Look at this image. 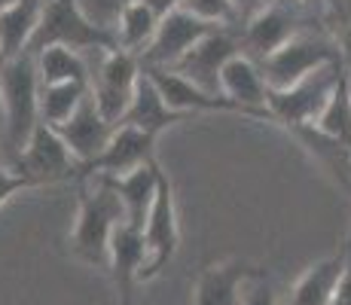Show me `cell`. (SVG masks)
<instances>
[{
	"label": "cell",
	"mask_w": 351,
	"mask_h": 305,
	"mask_svg": "<svg viewBox=\"0 0 351 305\" xmlns=\"http://www.w3.org/2000/svg\"><path fill=\"white\" fill-rule=\"evenodd\" d=\"M119 223H125V208L117 189L101 174L80 178V208L73 223L71 250L86 266L107 269L110 266V241Z\"/></svg>",
	"instance_id": "1"
},
{
	"label": "cell",
	"mask_w": 351,
	"mask_h": 305,
	"mask_svg": "<svg viewBox=\"0 0 351 305\" xmlns=\"http://www.w3.org/2000/svg\"><path fill=\"white\" fill-rule=\"evenodd\" d=\"M0 95H3V156L10 165L25 150L34 128L40 125V73L31 52L0 64Z\"/></svg>",
	"instance_id": "2"
},
{
	"label": "cell",
	"mask_w": 351,
	"mask_h": 305,
	"mask_svg": "<svg viewBox=\"0 0 351 305\" xmlns=\"http://www.w3.org/2000/svg\"><path fill=\"white\" fill-rule=\"evenodd\" d=\"M46 46H71L77 52H107L117 49V34L104 31L83 12L80 0H46L40 28L34 34L28 52L37 56Z\"/></svg>",
	"instance_id": "3"
},
{
	"label": "cell",
	"mask_w": 351,
	"mask_h": 305,
	"mask_svg": "<svg viewBox=\"0 0 351 305\" xmlns=\"http://www.w3.org/2000/svg\"><path fill=\"white\" fill-rule=\"evenodd\" d=\"M333 61H346L333 37L300 31L296 37H290L281 49H275L272 56L263 58L260 71H263V77H266L269 89L281 92V89H290V86L302 83L308 73L321 71V67L333 64Z\"/></svg>",
	"instance_id": "4"
},
{
	"label": "cell",
	"mask_w": 351,
	"mask_h": 305,
	"mask_svg": "<svg viewBox=\"0 0 351 305\" xmlns=\"http://www.w3.org/2000/svg\"><path fill=\"white\" fill-rule=\"evenodd\" d=\"M348 64L346 61H333V64L321 67V71L308 73L302 83L290 86V89L272 92L269 89V113H272V122L285 128H296V125H315L318 117L327 107L330 95L336 92L339 80L346 77Z\"/></svg>",
	"instance_id": "5"
},
{
	"label": "cell",
	"mask_w": 351,
	"mask_h": 305,
	"mask_svg": "<svg viewBox=\"0 0 351 305\" xmlns=\"http://www.w3.org/2000/svg\"><path fill=\"white\" fill-rule=\"evenodd\" d=\"M141 77H144V64H141V58L134 52L125 49L98 52V64L92 67L89 86H92V98H95L98 110L107 117V122L119 125L125 119Z\"/></svg>",
	"instance_id": "6"
},
{
	"label": "cell",
	"mask_w": 351,
	"mask_h": 305,
	"mask_svg": "<svg viewBox=\"0 0 351 305\" xmlns=\"http://www.w3.org/2000/svg\"><path fill=\"white\" fill-rule=\"evenodd\" d=\"M12 168H19L22 174L37 183V186H52V183H64L73 178H83V165L71 153V147L64 144V138L58 134V128L40 122L28 138L25 150L19 153V159L12 162Z\"/></svg>",
	"instance_id": "7"
},
{
	"label": "cell",
	"mask_w": 351,
	"mask_h": 305,
	"mask_svg": "<svg viewBox=\"0 0 351 305\" xmlns=\"http://www.w3.org/2000/svg\"><path fill=\"white\" fill-rule=\"evenodd\" d=\"M144 244H147V263L141 269V281H153L168 263L174 260L180 244V226H178V205H174V189L168 178L162 180L159 195L153 202L150 214L144 223Z\"/></svg>",
	"instance_id": "8"
},
{
	"label": "cell",
	"mask_w": 351,
	"mask_h": 305,
	"mask_svg": "<svg viewBox=\"0 0 351 305\" xmlns=\"http://www.w3.org/2000/svg\"><path fill=\"white\" fill-rule=\"evenodd\" d=\"M217 28H223V25L205 22V19L193 16V12H186V10H171L168 16H162L150 49L141 56V64L144 67H174L202 37H208V34Z\"/></svg>",
	"instance_id": "9"
},
{
	"label": "cell",
	"mask_w": 351,
	"mask_h": 305,
	"mask_svg": "<svg viewBox=\"0 0 351 305\" xmlns=\"http://www.w3.org/2000/svg\"><path fill=\"white\" fill-rule=\"evenodd\" d=\"M239 52H245L241 49V40H235L229 34V28H217L208 34V37H202L171 71H178L180 77H186L199 89H205L211 95H223L220 92V73H223L226 61L235 58Z\"/></svg>",
	"instance_id": "10"
},
{
	"label": "cell",
	"mask_w": 351,
	"mask_h": 305,
	"mask_svg": "<svg viewBox=\"0 0 351 305\" xmlns=\"http://www.w3.org/2000/svg\"><path fill=\"white\" fill-rule=\"evenodd\" d=\"M220 92H223V98H229L239 107L241 117L272 122V113H269V107H266L269 104V83L260 71V61H254L251 56L239 52L235 58L226 61L223 73H220Z\"/></svg>",
	"instance_id": "11"
},
{
	"label": "cell",
	"mask_w": 351,
	"mask_h": 305,
	"mask_svg": "<svg viewBox=\"0 0 351 305\" xmlns=\"http://www.w3.org/2000/svg\"><path fill=\"white\" fill-rule=\"evenodd\" d=\"M156 141L159 134L119 122L107 141L104 153L92 165L83 168V178H89V174H128L141 165H150L156 159Z\"/></svg>",
	"instance_id": "12"
},
{
	"label": "cell",
	"mask_w": 351,
	"mask_h": 305,
	"mask_svg": "<svg viewBox=\"0 0 351 305\" xmlns=\"http://www.w3.org/2000/svg\"><path fill=\"white\" fill-rule=\"evenodd\" d=\"M293 6L296 3H290V0H275L260 16H254L247 25H241V49H245V56L263 61L302 31Z\"/></svg>",
	"instance_id": "13"
},
{
	"label": "cell",
	"mask_w": 351,
	"mask_h": 305,
	"mask_svg": "<svg viewBox=\"0 0 351 305\" xmlns=\"http://www.w3.org/2000/svg\"><path fill=\"white\" fill-rule=\"evenodd\" d=\"M150 73V80L156 83L159 95L165 98V104L178 113H239V107L232 104L223 95H211L205 89H199L195 83H190L186 77H180L171 67H144Z\"/></svg>",
	"instance_id": "14"
},
{
	"label": "cell",
	"mask_w": 351,
	"mask_h": 305,
	"mask_svg": "<svg viewBox=\"0 0 351 305\" xmlns=\"http://www.w3.org/2000/svg\"><path fill=\"white\" fill-rule=\"evenodd\" d=\"M113 128L117 125L107 122V117L98 110L95 98H92V92H89V98L83 101V107H80V110L73 113L67 122L58 125V134H62L64 144L71 147V153L80 159V165L86 168V165H92L101 153H104Z\"/></svg>",
	"instance_id": "15"
},
{
	"label": "cell",
	"mask_w": 351,
	"mask_h": 305,
	"mask_svg": "<svg viewBox=\"0 0 351 305\" xmlns=\"http://www.w3.org/2000/svg\"><path fill=\"white\" fill-rule=\"evenodd\" d=\"M147 263L144 232L132 223H119L110 241V272L117 284L119 305H134V284H141V269Z\"/></svg>",
	"instance_id": "16"
},
{
	"label": "cell",
	"mask_w": 351,
	"mask_h": 305,
	"mask_svg": "<svg viewBox=\"0 0 351 305\" xmlns=\"http://www.w3.org/2000/svg\"><path fill=\"white\" fill-rule=\"evenodd\" d=\"M101 178L117 189L119 202H123V208H125V223L144 229L147 214H150L162 180H165V171L159 168V162L153 159L150 165H141L128 174H101Z\"/></svg>",
	"instance_id": "17"
},
{
	"label": "cell",
	"mask_w": 351,
	"mask_h": 305,
	"mask_svg": "<svg viewBox=\"0 0 351 305\" xmlns=\"http://www.w3.org/2000/svg\"><path fill=\"white\" fill-rule=\"evenodd\" d=\"M254 269L256 266L239 260L202 269L199 281H195L193 305H241V287Z\"/></svg>",
	"instance_id": "18"
},
{
	"label": "cell",
	"mask_w": 351,
	"mask_h": 305,
	"mask_svg": "<svg viewBox=\"0 0 351 305\" xmlns=\"http://www.w3.org/2000/svg\"><path fill=\"white\" fill-rule=\"evenodd\" d=\"M46 0H16L0 12V46H3V61L28 52L34 34L40 28Z\"/></svg>",
	"instance_id": "19"
},
{
	"label": "cell",
	"mask_w": 351,
	"mask_h": 305,
	"mask_svg": "<svg viewBox=\"0 0 351 305\" xmlns=\"http://www.w3.org/2000/svg\"><path fill=\"white\" fill-rule=\"evenodd\" d=\"M186 119H190L186 113H178L165 104V98L159 95L156 83H153L150 73L144 71V77H141V83H138V92H134V101H132V107H128V113L123 119L125 125H138V128H144V132L162 134L165 128L180 125V122H186Z\"/></svg>",
	"instance_id": "20"
},
{
	"label": "cell",
	"mask_w": 351,
	"mask_h": 305,
	"mask_svg": "<svg viewBox=\"0 0 351 305\" xmlns=\"http://www.w3.org/2000/svg\"><path fill=\"white\" fill-rule=\"evenodd\" d=\"M342 269H346V250L308 266L300 275V281L293 284V290H290L287 305H330L336 293V284L342 278Z\"/></svg>",
	"instance_id": "21"
},
{
	"label": "cell",
	"mask_w": 351,
	"mask_h": 305,
	"mask_svg": "<svg viewBox=\"0 0 351 305\" xmlns=\"http://www.w3.org/2000/svg\"><path fill=\"white\" fill-rule=\"evenodd\" d=\"M40 73V86H56V83H73V80H92V67L83 52L71 49V46H46L43 52L34 56Z\"/></svg>",
	"instance_id": "22"
},
{
	"label": "cell",
	"mask_w": 351,
	"mask_h": 305,
	"mask_svg": "<svg viewBox=\"0 0 351 305\" xmlns=\"http://www.w3.org/2000/svg\"><path fill=\"white\" fill-rule=\"evenodd\" d=\"M159 22H162L159 12L153 10L147 0H138V3L119 19L117 31H113L117 34V49L134 52V56L141 58L147 49H150L153 37H156V31H159Z\"/></svg>",
	"instance_id": "23"
},
{
	"label": "cell",
	"mask_w": 351,
	"mask_h": 305,
	"mask_svg": "<svg viewBox=\"0 0 351 305\" xmlns=\"http://www.w3.org/2000/svg\"><path fill=\"white\" fill-rule=\"evenodd\" d=\"M89 92H92L89 80L40 86V119H43L46 125L58 128L62 122H67L80 107H83V101L89 98Z\"/></svg>",
	"instance_id": "24"
},
{
	"label": "cell",
	"mask_w": 351,
	"mask_h": 305,
	"mask_svg": "<svg viewBox=\"0 0 351 305\" xmlns=\"http://www.w3.org/2000/svg\"><path fill=\"white\" fill-rule=\"evenodd\" d=\"M327 31L351 64V0H327Z\"/></svg>",
	"instance_id": "25"
},
{
	"label": "cell",
	"mask_w": 351,
	"mask_h": 305,
	"mask_svg": "<svg viewBox=\"0 0 351 305\" xmlns=\"http://www.w3.org/2000/svg\"><path fill=\"white\" fill-rule=\"evenodd\" d=\"M134 3H138V0H80L83 12L104 31H117L119 19H123Z\"/></svg>",
	"instance_id": "26"
},
{
	"label": "cell",
	"mask_w": 351,
	"mask_h": 305,
	"mask_svg": "<svg viewBox=\"0 0 351 305\" xmlns=\"http://www.w3.org/2000/svg\"><path fill=\"white\" fill-rule=\"evenodd\" d=\"M180 10L193 12V16L205 19V22L223 25V28H232V25H235L232 0H180Z\"/></svg>",
	"instance_id": "27"
},
{
	"label": "cell",
	"mask_w": 351,
	"mask_h": 305,
	"mask_svg": "<svg viewBox=\"0 0 351 305\" xmlns=\"http://www.w3.org/2000/svg\"><path fill=\"white\" fill-rule=\"evenodd\" d=\"M241 305H278L275 302V290H272V281L263 269H254L247 275L245 287H241Z\"/></svg>",
	"instance_id": "28"
},
{
	"label": "cell",
	"mask_w": 351,
	"mask_h": 305,
	"mask_svg": "<svg viewBox=\"0 0 351 305\" xmlns=\"http://www.w3.org/2000/svg\"><path fill=\"white\" fill-rule=\"evenodd\" d=\"M28 189H37V183H34L28 174H22L12 165H0V208H3L12 195L28 193Z\"/></svg>",
	"instance_id": "29"
},
{
	"label": "cell",
	"mask_w": 351,
	"mask_h": 305,
	"mask_svg": "<svg viewBox=\"0 0 351 305\" xmlns=\"http://www.w3.org/2000/svg\"><path fill=\"white\" fill-rule=\"evenodd\" d=\"M275 0H232L235 6V25H247L254 16H260L266 6H272Z\"/></svg>",
	"instance_id": "30"
},
{
	"label": "cell",
	"mask_w": 351,
	"mask_h": 305,
	"mask_svg": "<svg viewBox=\"0 0 351 305\" xmlns=\"http://www.w3.org/2000/svg\"><path fill=\"white\" fill-rule=\"evenodd\" d=\"M147 3H150L159 16H168L171 10H180V0H147Z\"/></svg>",
	"instance_id": "31"
},
{
	"label": "cell",
	"mask_w": 351,
	"mask_h": 305,
	"mask_svg": "<svg viewBox=\"0 0 351 305\" xmlns=\"http://www.w3.org/2000/svg\"><path fill=\"white\" fill-rule=\"evenodd\" d=\"M0 138H3V95H0Z\"/></svg>",
	"instance_id": "32"
},
{
	"label": "cell",
	"mask_w": 351,
	"mask_h": 305,
	"mask_svg": "<svg viewBox=\"0 0 351 305\" xmlns=\"http://www.w3.org/2000/svg\"><path fill=\"white\" fill-rule=\"evenodd\" d=\"M12 3H16V0H0V12H3L6 6H12Z\"/></svg>",
	"instance_id": "33"
},
{
	"label": "cell",
	"mask_w": 351,
	"mask_h": 305,
	"mask_svg": "<svg viewBox=\"0 0 351 305\" xmlns=\"http://www.w3.org/2000/svg\"><path fill=\"white\" fill-rule=\"evenodd\" d=\"M346 83H348V92H351V64H348V71H346Z\"/></svg>",
	"instance_id": "34"
},
{
	"label": "cell",
	"mask_w": 351,
	"mask_h": 305,
	"mask_svg": "<svg viewBox=\"0 0 351 305\" xmlns=\"http://www.w3.org/2000/svg\"><path fill=\"white\" fill-rule=\"evenodd\" d=\"M0 64H3V46H0Z\"/></svg>",
	"instance_id": "35"
},
{
	"label": "cell",
	"mask_w": 351,
	"mask_h": 305,
	"mask_svg": "<svg viewBox=\"0 0 351 305\" xmlns=\"http://www.w3.org/2000/svg\"><path fill=\"white\" fill-rule=\"evenodd\" d=\"M290 3H308V0H290Z\"/></svg>",
	"instance_id": "36"
}]
</instances>
